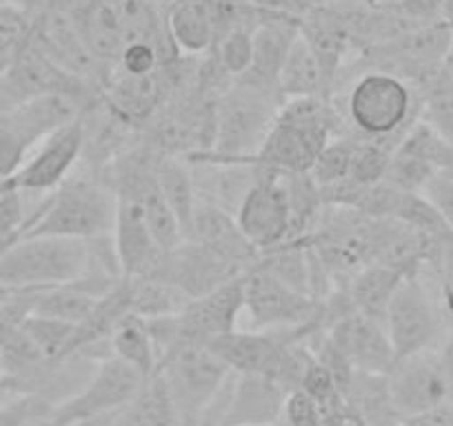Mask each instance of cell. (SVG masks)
<instances>
[{
    "label": "cell",
    "instance_id": "27",
    "mask_svg": "<svg viewBox=\"0 0 453 426\" xmlns=\"http://www.w3.org/2000/svg\"><path fill=\"white\" fill-rule=\"evenodd\" d=\"M416 94L422 123L453 145V76L444 69V63L416 82Z\"/></svg>",
    "mask_w": 453,
    "mask_h": 426
},
{
    "label": "cell",
    "instance_id": "47",
    "mask_svg": "<svg viewBox=\"0 0 453 426\" xmlns=\"http://www.w3.org/2000/svg\"><path fill=\"white\" fill-rule=\"evenodd\" d=\"M311 3H326V0H311Z\"/></svg>",
    "mask_w": 453,
    "mask_h": 426
},
{
    "label": "cell",
    "instance_id": "24",
    "mask_svg": "<svg viewBox=\"0 0 453 426\" xmlns=\"http://www.w3.org/2000/svg\"><path fill=\"white\" fill-rule=\"evenodd\" d=\"M403 278L407 276L395 271V269L382 267V264H369L363 271L356 273L342 289L347 291V298H349L354 311L385 323V313L391 302V295L395 293Z\"/></svg>",
    "mask_w": 453,
    "mask_h": 426
},
{
    "label": "cell",
    "instance_id": "45",
    "mask_svg": "<svg viewBox=\"0 0 453 426\" xmlns=\"http://www.w3.org/2000/svg\"><path fill=\"white\" fill-rule=\"evenodd\" d=\"M442 273H444V300L453 304V254L449 255Z\"/></svg>",
    "mask_w": 453,
    "mask_h": 426
},
{
    "label": "cell",
    "instance_id": "46",
    "mask_svg": "<svg viewBox=\"0 0 453 426\" xmlns=\"http://www.w3.org/2000/svg\"><path fill=\"white\" fill-rule=\"evenodd\" d=\"M444 69H447V72L453 76V42H451V47H449L447 58H444Z\"/></svg>",
    "mask_w": 453,
    "mask_h": 426
},
{
    "label": "cell",
    "instance_id": "14",
    "mask_svg": "<svg viewBox=\"0 0 453 426\" xmlns=\"http://www.w3.org/2000/svg\"><path fill=\"white\" fill-rule=\"evenodd\" d=\"M325 338L356 371L385 376L395 362L385 323L358 311L340 317L338 323L326 329Z\"/></svg>",
    "mask_w": 453,
    "mask_h": 426
},
{
    "label": "cell",
    "instance_id": "7",
    "mask_svg": "<svg viewBox=\"0 0 453 426\" xmlns=\"http://www.w3.org/2000/svg\"><path fill=\"white\" fill-rule=\"evenodd\" d=\"M325 300H316L254 267L245 273V313L251 331L325 333Z\"/></svg>",
    "mask_w": 453,
    "mask_h": 426
},
{
    "label": "cell",
    "instance_id": "20",
    "mask_svg": "<svg viewBox=\"0 0 453 426\" xmlns=\"http://www.w3.org/2000/svg\"><path fill=\"white\" fill-rule=\"evenodd\" d=\"M298 34V25L289 23V20L272 19L258 25L251 32L254 58H251L250 72L245 73V82L278 94V73H280L282 63L294 47Z\"/></svg>",
    "mask_w": 453,
    "mask_h": 426
},
{
    "label": "cell",
    "instance_id": "41",
    "mask_svg": "<svg viewBox=\"0 0 453 426\" xmlns=\"http://www.w3.org/2000/svg\"><path fill=\"white\" fill-rule=\"evenodd\" d=\"M27 156L29 149L20 142V138H16L10 129L0 127V185L19 173Z\"/></svg>",
    "mask_w": 453,
    "mask_h": 426
},
{
    "label": "cell",
    "instance_id": "39",
    "mask_svg": "<svg viewBox=\"0 0 453 426\" xmlns=\"http://www.w3.org/2000/svg\"><path fill=\"white\" fill-rule=\"evenodd\" d=\"M160 65H163V58L156 42H134L125 47L119 58L120 73H127V76H147V73L158 72Z\"/></svg>",
    "mask_w": 453,
    "mask_h": 426
},
{
    "label": "cell",
    "instance_id": "12",
    "mask_svg": "<svg viewBox=\"0 0 453 426\" xmlns=\"http://www.w3.org/2000/svg\"><path fill=\"white\" fill-rule=\"evenodd\" d=\"M387 386L403 420L453 402L438 351L434 349L395 360L387 373Z\"/></svg>",
    "mask_w": 453,
    "mask_h": 426
},
{
    "label": "cell",
    "instance_id": "28",
    "mask_svg": "<svg viewBox=\"0 0 453 426\" xmlns=\"http://www.w3.org/2000/svg\"><path fill=\"white\" fill-rule=\"evenodd\" d=\"M111 351L113 358L127 362L145 380L158 371V346H156L150 327L142 317L132 316V313L123 317V323L111 333Z\"/></svg>",
    "mask_w": 453,
    "mask_h": 426
},
{
    "label": "cell",
    "instance_id": "31",
    "mask_svg": "<svg viewBox=\"0 0 453 426\" xmlns=\"http://www.w3.org/2000/svg\"><path fill=\"white\" fill-rule=\"evenodd\" d=\"M282 178H285L287 195H289V242L304 240L313 232L322 209H325L320 198V186L316 185V180H313L309 171L282 173Z\"/></svg>",
    "mask_w": 453,
    "mask_h": 426
},
{
    "label": "cell",
    "instance_id": "11",
    "mask_svg": "<svg viewBox=\"0 0 453 426\" xmlns=\"http://www.w3.org/2000/svg\"><path fill=\"white\" fill-rule=\"evenodd\" d=\"M236 223L247 240L263 254L289 242L291 213L285 178L269 171L247 191L236 211Z\"/></svg>",
    "mask_w": 453,
    "mask_h": 426
},
{
    "label": "cell",
    "instance_id": "9",
    "mask_svg": "<svg viewBox=\"0 0 453 426\" xmlns=\"http://www.w3.org/2000/svg\"><path fill=\"white\" fill-rule=\"evenodd\" d=\"M385 327L395 360L434 349L440 336V313L420 273L403 278L387 307Z\"/></svg>",
    "mask_w": 453,
    "mask_h": 426
},
{
    "label": "cell",
    "instance_id": "44",
    "mask_svg": "<svg viewBox=\"0 0 453 426\" xmlns=\"http://www.w3.org/2000/svg\"><path fill=\"white\" fill-rule=\"evenodd\" d=\"M447 302V300H444ZM447 316H449V331L447 338H444L442 346L438 351L440 364H442V371L447 376L449 389H451V398H453V304L447 302Z\"/></svg>",
    "mask_w": 453,
    "mask_h": 426
},
{
    "label": "cell",
    "instance_id": "35",
    "mask_svg": "<svg viewBox=\"0 0 453 426\" xmlns=\"http://www.w3.org/2000/svg\"><path fill=\"white\" fill-rule=\"evenodd\" d=\"M398 149L395 145L382 141H369V138H356L354 156H351L349 178L360 185H376L385 178L391 156Z\"/></svg>",
    "mask_w": 453,
    "mask_h": 426
},
{
    "label": "cell",
    "instance_id": "43",
    "mask_svg": "<svg viewBox=\"0 0 453 426\" xmlns=\"http://www.w3.org/2000/svg\"><path fill=\"white\" fill-rule=\"evenodd\" d=\"M400 426H453V402L431 408V411L420 413V415L404 417Z\"/></svg>",
    "mask_w": 453,
    "mask_h": 426
},
{
    "label": "cell",
    "instance_id": "33",
    "mask_svg": "<svg viewBox=\"0 0 453 426\" xmlns=\"http://www.w3.org/2000/svg\"><path fill=\"white\" fill-rule=\"evenodd\" d=\"M398 149L416 156V158L422 160L435 176H438V173H442V176H453V145L444 141L438 132H434L429 125L422 123L420 118L409 127V132L404 133Z\"/></svg>",
    "mask_w": 453,
    "mask_h": 426
},
{
    "label": "cell",
    "instance_id": "22",
    "mask_svg": "<svg viewBox=\"0 0 453 426\" xmlns=\"http://www.w3.org/2000/svg\"><path fill=\"white\" fill-rule=\"evenodd\" d=\"M298 32L309 45V49L313 51V56H316L318 65L322 69V76H325L326 85L331 89L340 63L345 58L351 32L338 16L325 14V11H316L307 20L298 23Z\"/></svg>",
    "mask_w": 453,
    "mask_h": 426
},
{
    "label": "cell",
    "instance_id": "21",
    "mask_svg": "<svg viewBox=\"0 0 453 426\" xmlns=\"http://www.w3.org/2000/svg\"><path fill=\"white\" fill-rule=\"evenodd\" d=\"M167 80L163 78V69L147 76H127L120 73L107 94V103L119 111L125 120L142 132L147 123L154 118L156 111L163 107L167 98Z\"/></svg>",
    "mask_w": 453,
    "mask_h": 426
},
{
    "label": "cell",
    "instance_id": "8",
    "mask_svg": "<svg viewBox=\"0 0 453 426\" xmlns=\"http://www.w3.org/2000/svg\"><path fill=\"white\" fill-rule=\"evenodd\" d=\"M145 377L119 358L98 362L85 384L56 404L47 415L50 426H94L119 413L138 395Z\"/></svg>",
    "mask_w": 453,
    "mask_h": 426
},
{
    "label": "cell",
    "instance_id": "23",
    "mask_svg": "<svg viewBox=\"0 0 453 426\" xmlns=\"http://www.w3.org/2000/svg\"><path fill=\"white\" fill-rule=\"evenodd\" d=\"M347 404L363 426H400L403 417L391 402L387 373L356 371L347 391Z\"/></svg>",
    "mask_w": 453,
    "mask_h": 426
},
{
    "label": "cell",
    "instance_id": "25",
    "mask_svg": "<svg viewBox=\"0 0 453 426\" xmlns=\"http://www.w3.org/2000/svg\"><path fill=\"white\" fill-rule=\"evenodd\" d=\"M156 178H158V186L163 191L165 200H167L169 209H172L173 216L180 223L185 240H189L194 211L196 204H198V194H196L191 167L187 164L185 158L160 154L158 163H156Z\"/></svg>",
    "mask_w": 453,
    "mask_h": 426
},
{
    "label": "cell",
    "instance_id": "36",
    "mask_svg": "<svg viewBox=\"0 0 453 426\" xmlns=\"http://www.w3.org/2000/svg\"><path fill=\"white\" fill-rule=\"evenodd\" d=\"M354 145L356 138H334V141L318 154L311 169H309V173H311V178L316 180L318 186H329L334 185V182L349 178Z\"/></svg>",
    "mask_w": 453,
    "mask_h": 426
},
{
    "label": "cell",
    "instance_id": "29",
    "mask_svg": "<svg viewBox=\"0 0 453 426\" xmlns=\"http://www.w3.org/2000/svg\"><path fill=\"white\" fill-rule=\"evenodd\" d=\"M213 14L204 3L182 0L169 16V38L187 54H203L213 42Z\"/></svg>",
    "mask_w": 453,
    "mask_h": 426
},
{
    "label": "cell",
    "instance_id": "10",
    "mask_svg": "<svg viewBox=\"0 0 453 426\" xmlns=\"http://www.w3.org/2000/svg\"><path fill=\"white\" fill-rule=\"evenodd\" d=\"M82 158V125L81 116L67 127L58 129L34 149L16 176L3 182V191L19 194H45L54 191L72 176L73 167Z\"/></svg>",
    "mask_w": 453,
    "mask_h": 426
},
{
    "label": "cell",
    "instance_id": "17",
    "mask_svg": "<svg viewBox=\"0 0 453 426\" xmlns=\"http://www.w3.org/2000/svg\"><path fill=\"white\" fill-rule=\"evenodd\" d=\"M289 391L263 376L234 373V384L222 399L218 426H276L282 424V407Z\"/></svg>",
    "mask_w": 453,
    "mask_h": 426
},
{
    "label": "cell",
    "instance_id": "26",
    "mask_svg": "<svg viewBox=\"0 0 453 426\" xmlns=\"http://www.w3.org/2000/svg\"><path fill=\"white\" fill-rule=\"evenodd\" d=\"M278 94L282 100L304 98V95L329 98V85L322 76L320 65L300 34L278 73Z\"/></svg>",
    "mask_w": 453,
    "mask_h": 426
},
{
    "label": "cell",
    "instance_id": "32",
    "mask_svg": "<svg viewBox=\"0 0 453 426\" xmlns=\"http://www.w3.org/2000/svg\"><path fill=\"white\" fill-rule=\"evenodd\" d=\"M96 302H98L96 295L78 286L76 282H69V285L38 291L32 316L51 317V320L67 324H81L96 307Z\"/></svg>",
    "mask_w": 453,
    "mask_h": 426
},
{
    "label": "cell",
    "instance_id": "5",
    "mask_svg": "<svg viewBox=\"0 0 453 426\" xmlns=\"http://www.w3.org/2000/svg\"><path fill=\"white\" fill-rule=\"evenodd\" d=\"M347 116L360 138L398 147L409 127L420 118V100L403 78L367 72L351 87Z\"/></svg>",
    "mask_w": 453,
    "mask_h": 426
},
{
    "label": "cell",
    "instance_id": "37",
    "mask_svg": "<svg viewBox=\"0 0 453 426\" xmlns=\"http://www.w3.org/2000/svg\"><path fill=\"white\" fill-rule=\"evenodd\" d=\"M254 58V42L251 32L236 27L226 34L220 42V67L226 76H245Z\"/></svg>",
    "mask_w": 453,
    "mask_h": 426
},
{
    "label": "cell",
    "instance_id": "38",
    "mask_svg": "<svg viewBox=\"0 0 453 426\" xmlns=\"http://www.w3.org/2000/svg\"><path fill=\"white\" fill-rule=\"evenodd\" d=\"M322 408L307 391L294 389L287 393L282 407V426H322Z\"/></svg>",
    "mask_w": 453,
    "mask_h": 426
},
{
    "label": "cell",
    "instance_id": "30",
    "mask_svg": "<svg viewBox=\"0 0 453 426\" xmlns=\"http://www.w3.org/2000/svg\"><path fill=\"white\" fill-rule=\"evenodd\" d=\"M189 302L191 300L182 291L158 278L129 280V313L142 320L178 316Z\"/></svg>",
    "mask_w": 453,
    "mask_h": 426
},
{
    "label": "cell",
    "instance_id": "13",
    "mask_svg": "<svg viewBox=\"0 0 453 426\" xmlns=\"http://www.w3.org/2000/svg\"><path fill=\"white\" fill-rule=\"evenodd\" d=\"M245 273L247 271H242L234 262L209 251L207 247L185 240L176 249L163 255L151 278H158V280L176 286L189 300H196L220 289L226 282L242 278Z\"/></svg>",
    "mask_w": 453,
    "mask_h": 426
},
{
    "label": "cell",
    "instance_id": "3",
    "mask_svg": "<svg viewBox=\"0 0 453 426\" xmlns=\"http://www.w3.org/2000/svg\"><path fill=\"white\" fill-rule=\"evenodd\" d=\"M282 98L276 91L245 82L226 89L216 100L213 111L211 149L187 158L222 160V163H251L263 147L269 129L280 111Z\"/></svg>",
    "mask_w": 453,
    "mask_h": 426
},
{
    "label": "cell",
    "instance_id": "48",
    "mask_svg": "<svg viewBox=\"0 0 453 426\" xmlns=\"http://www.w3.org/2000/svg\"><path fill=\"white\" fill-rule=\"evenodd\" d=\"M276 426H282V424H276Z\"/></svg>",
    "mask_w": 453,
    "mask_h": 426
},
{
    "label": "cell",
    "instance_id": "19",
    "mask_svg": "<svg viewBox=\"0 0 453 426\" xmlns=\"http://www.w3.org/2000/svg\"><path fill=\"white\" fill-rule=\"evenodd\" d=\"M189 240L207 247L220 258L241 267L242 271L254 269L260 258V251L247 240L245 233L238 227L236 216L203 198H198V204H196Z\"/></svg>",
    "mask_w": 453,
    "mask_h": 426
},
{
    "label": "cell",
    "instance_id": "16",
    "mask_svg": "<svg viewBox=\"0 0 453 426\" xmlns=\"http://www.w3.org/2000/svg\"><path fill=\"white\" fill-rule=\"evenodd\" d=\"M87 104L69 94H45L0 110V127L10 129L29 151L45 138L67 127L81 116Z\"/></svg>",
    "mask_w": 453,
    "mask_h": 426
},
{
    "label": "cell",
    "instance_id": "34",
    "mask_svg": "<svg viewBox=\"0 0 453 426\" xmlns=\"http://www.w3.org/2000/svg\"><path fill=\"white\" fill-rule=\"evenodd\" d=\"M20 327L50 362H65V360L72 358L76 324L58 323V320H51V317L29 316Z\"/></svg>",
    "mask_w": 453,
    "mask_h": 426
},
{
    "label": "cell",
    "instance_id": "40",
    "mask_svg": "<svg viewBox=\"0 0 453 426\" xmlns=\"http://www.w3.org/2000/svg\"><path fill=\"white\" fill-rule=\"evenodd\" d=\"M51 408L54 407L41 395H23L0 408V426H27L29 422L50 415Z\"/></svg>",
    "mask_w": 453,
    "mask_h": 426
},
{
    "label": "cell",
    "instance_id": "4",
    "mask_svg": "<svg viewBox=\"0 0 453 426\" xmlns=\"http://www.w3.org/2000/svg\"><path fill=\"white\" fill-rule=\"evenodd\" d=\"M158 373L169 391L180 426H200L232 380L226 364L203 342L178 340L160 354Z\"/></svg>",
    "mask_w": 453,
    "mask_h": 426
},
{
    "label": "cell",
    "instance_id": "2",
    "mask_svg": "<svg viewBox=\"0 0 453 426\" xmlns=\"http://www.w3.org/2000/svg\"><path fill=\"white\" fill-rule=\"evenodd\" d=\"M94 247L96 240L20 238L0 254V289L45 291L81 280L96 264H109Z\"/></svg>",
    "mask_w": 453,
    "mask_h": 426
},
{
    "label": "cell",
    "instance_id": "15",
    "mask_svg": "<svg viewBox=\"0 0 453 426\" xmlns=\"http://www.w3.org/2000/svg\"><path fill=\"white\" fill-rule=\"evenodd\" d=\"M245 313V276L196 298L176 316L178 340L209 342L238 329Z\"/></svg>",
    "mask_w": 453,
    "mask_h": 426
},
{
    "label": "cell",
    "instance_id": "18",
    "mask_svg": "<svg viewBox=\"0 0 453 426\" xmlns=\"http://www.w3.org/2000/svg\"><path fill=\"white\" fill-rule=\"evenodd\" d=\"M111 242L119 258L120 276L127 280L151 278L165 255L163 247L156 242L154 233L147 227L142 209L132 200L119 198Z\"/></svg>",
    "mask_w": 453,
    "mask_h": 426
},
{
    "label": "cell",
    "instance_id": "1",
    "mask_svg": "<svg viewBox=\"0 0 453 426\" xmlns=\"http://www.w3.org/2000/svg\"><path fill=\"white\" fill-rule=\"evenodd\" d=\"M116 194L104 185L103 178L87 169V176H69L47 195L32 218L25 220L20 238H109L116 224Z\"/></svg>",
    "mask_w": 453,
    "mask_h": 426
},
{
    "label": "cell",
    "instance_id": "42",
    "mask_svg": "<svg viewBox=\"0 0 453 426\" xmlns=\"http://www.w3.org/2000/svg\"><path fill=\"white\" fill-rule=\"evenodd\" d=\"M422 195L434 204L435 211L453 232V176H442V173L434 176L422 189Z\"/></svg>",
    "mask_w": 453,
    "mask_h": 426
},
{
    "label": "cell",
    "instance_id": "6",
    "mask_svg": "<svg viewBox=\"0 0 453 426\" xmlns=\"http://www.w3.org/2000/svg\"><path fill=\"white\" fill-rule=\"evenodd\" d=\"M72 23L89 54L103 63H119L125 47L158 38L156 14L147 0H85Z\"/></svg>",
    "mask_w": 453,
    "mask_h": 426
}]
</instances>
